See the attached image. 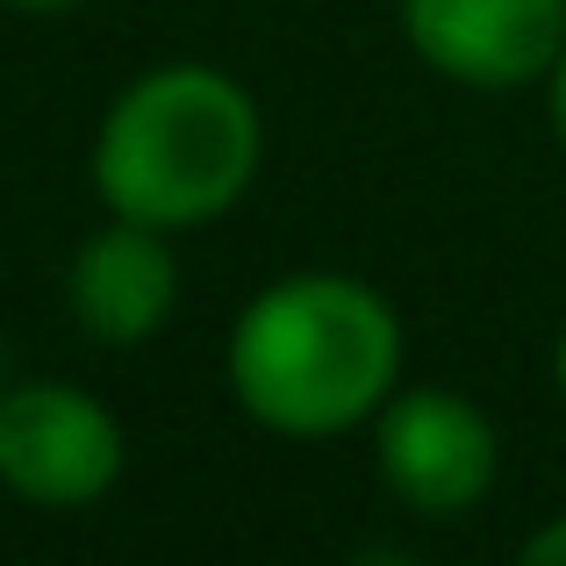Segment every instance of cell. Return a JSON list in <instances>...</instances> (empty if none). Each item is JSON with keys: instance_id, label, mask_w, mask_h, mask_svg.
Returning a JSON list of instances; mask_svg holds the SVG:
<instances>
[{"instance_id": "obj_1", "label": "cell", "mask_w": 566, "mask_h": 566, "mask_svg": "<svg viewBox=\"0 0 566 566\" xmlns=\"http://www.w3.org/2000/svg\"><path fill=\"white\" fill-rule=\"evenodd\" d=\"M222 374L251 423L280 438H337L401 387V316L352 273H287L244 302Z\"/></svg>"}, {"instance_id": "obj_2", "label": "cell", "mask_w": 566, "mask_h": 566, "mask_svg": "<svg viewBox=\"0 0 566 566\" xmlns=\"http://www.w3.org/2000/svg\"><path fill=\"white\" fill-rule=\"evenodd\" d=\"M265 129L251 94L216 65H158L108 101L94 129V193L108 216L201 230L259 180Z\"/></svg>"}, {"instance_id": "obj_3", "label": "cell", "mask_w": 566, "mask_h": 566, "mask_svg": "<svg viewBox=\"0 0 566 566\" xmlns=\"http://www.w3.org/2000/svg\"><path fill=\"white\" fill-rule=\"evenodd\" d=\"M123 481V423L72 380L0 387V488L36 510H86Z\"/></svg>"}, {"instance_id": "obj_4", "label": "cell", "mask_w": 566, "mask_h": 566, "mask_svg": "<svg viewBox=\"0 0 566 566\" xmlns=\"http://www.w3.org/2000/svg\"><path fill=\"white\" fill-rule=\"evenodd\" d=\"M495 423L481 401L459 387H395L380 401V481L401 510L430 516H467L495 488Z\"/></svg>"}, {"instance_id": "obj_5", "label": "cell", "mask_w": 566, "mask_h": 566, "mask_svg": "<svg viewBox=\"0 0 566 566\" xmlns=\"http://www.w3.org/2000/svg\"><path fill=\"white\" fill-rule=\"evenodd\" d=\"M409 51L459 86H531L566 51V0H401Z\"/></svg>"}, {"instance_id": "obj_6", "label": "cell", "mask_w": 566, "mask_h": 566, "mask_svg": "<svg viewBox=\"0 0 566 566\" xmlns=\"http://www.w3.org/2000/svg\"><path fill=\"white\" fill-rule=\"evenodd\" d=\"M172 230H151V222H101L80 251H72L65 273V308L94 345L108 352H137L151 345L158 331L180 308V259L166 244Z\"/></svg>"}, {"instance_id": "obj_7", "label": "cell", "mask_w": 566, "mask_h": 566, "mask_svg": "<svg viewBox=\"0 0 566 566\" xmlns=\"http://www.w3.org/2000/svg\"><path fill=\"white\" fill-rule=\"evenodd\" d=\"M524 559L531 566H566V516H553L545 531H531V538H524Z\"/></svg>"}, {"instance_id": "obj_8", "label": "cell", "mask_w": 566, "mask_h": 566, "mask_svg": "<svg viewBox=\"0 0 566 566\" xmlns=\"http://www.w3.org/2000/svg\"><path fill=\"white\" fill-rule=\"evenodd\" d=\"M553 80V129H559V144H566V51H559V65L545 72Z\"/></svg>"}, {"instance_id": "obj_9", "label": "cell", "mask_w": 566, "mask_h": 566, "mask_svg": "<svg viewBox=\"0 0 566 566\" xmlns=\"http://www.w3.org/2000/svg\"><path fill=\"white\" fill-rule=\"evenodd\" d=\"M8 8H29V14H57V8H80V0H8Z\"/></svg>"}, {"instance_id": "obj_10", "label": "cell", "mask_w": 566, "mask_h": 566, "mask_svg": "<svg viewBox=\"0 0 566 566\" xmlns=\"http://www.w3.org/2000/svg\"><path fill=\"white\" fill-rule=\"evenodd\" d=\"M553 380H559V401H566V331H559V345H553Z\"/></svg>"}]
</instances>
